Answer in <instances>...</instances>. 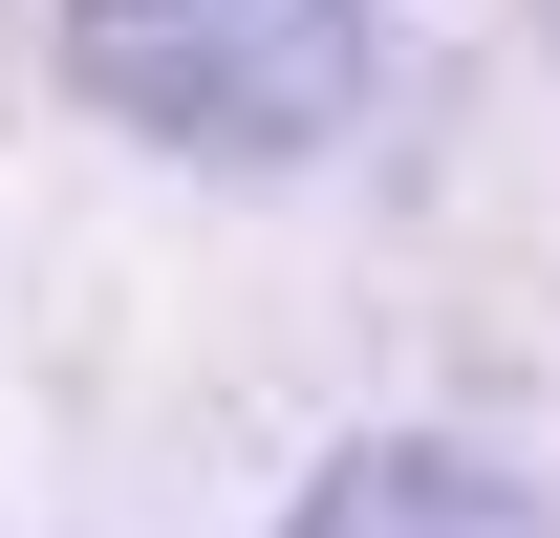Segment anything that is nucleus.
Returning <instances> with one entry per match:
<instances>
[{"instance_id":"obj_3","label":"nucleus","mask_w":560,"mask_h":538,"mask_svg":"<svg viewBox=\"0 0 560 538\" xmlns=\"http://www.w3.org/2000/svg\"><path fill=\"white\" fill-rule=\"evenodd\" d=\"M539 22H560V0H539Z\"/></svg>"},{"instance_id":"obj_1","label":"nucleus","mask_w":560,"mask_h":538,"mask_svg":"<svg viewBox=\"0 0 560 538\" xmlns=\"http://www.w3.org/2000/svg\"><path fill=\"white\" fill-rule=\"evenodd\" d=\"M66 66L151 151L259 173V151H324L366 108V0H66Z\"/></svg>"},{"instance_id":"obj_2","label":"nucleus","mask_w":560,"mask_h":538,"mask_svg":"<svg viewBox=\"0 0 560 538\" xmlns=\"http://www.w3.org/2000/svg\"><path fill=\"white\" fill-rule=\"evenodd\" d=\"M280 538H539V495H517L495 453H346Z\"/></svg>"}]
</instances>
